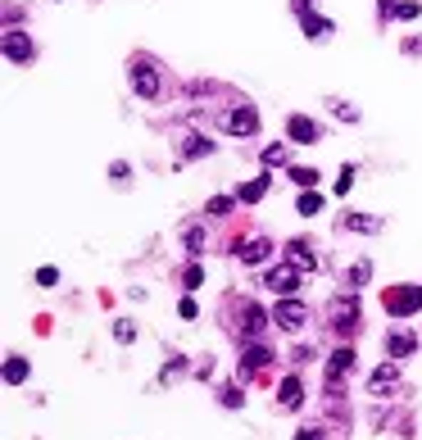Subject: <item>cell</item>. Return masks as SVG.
<instances>
[{"instance_id":"cell-12","label":"cell","mask_w":422,"mask_h":440,"mask_svg":"<svg viewBox=\"0 0 422 440\" xmlns=\"http://www.w3.org/2000/svg\"><path fill=\"white\" fill-rule=\"evenodd\" d=\"M287 259H291V268H300V273H314V268H318L314 250H309L304 241H291V246H287Z\"/></svg>"},{"instance_id":"cell-9","label":"cell","mask_w":422,"mask_h":440,"mask_svg":"<svg viewBox=\"0 0 422 440\" xmlns=\"http://www.w3.org/2000/svg\"><path fill=\"white\" fill-rule=\"evenodd\" d=\"M354 359H359V354H354L350 345H341V350H336V354L327 359V386H331V390H336V386L345 382V377L354 372Z\"/></svg>"},{"instance_id":"cell-35","label":"cell","mask_w":422,"mask_h":440,"mask_svg":"<svg viewBox=\"0 0 422 440\" xmlns=\"http://www.w3.org/2000/svg\"><path fill=\"white\" fill-rule=\"evenodd\" d=\"M222 404L237 409V404H241V390H237V386H227V390H222Z\"/></svg>"},{"instance_id":"cell-13","label":"cell","mask_w":422,"mask_h":440,"mask_svg":"<svg viewBox=\"0 0 422 440\" xmlns=\"http://www.w3.org/2000/svg\"><path fill=\"white\" fill-rule=\"evenodd\" d=\"M300 28H304L309 41H327V36H331V19H322V14H304V19H300Z\"/></svg>"},{"instance_id":"cell-34","label":"cell","mask_w":422,"mask_h":440,"mask_svg":"<svg viewBox=\"0 0 422 440\" xmlns=\"http://www.w3.org/2000/svg\"><path fill=\"white\" fill-rule=\"evenodd\" d=\"M128 173H132V168L123 164V159H114V164H109V177H114V182H128Z\"/></svg>"},{"instance_id":"cell-30","label":"cell","mask_w":422,"mask_h":440,"mask_svg":"<svg viewBox=\"0 0 422 440\" xmlns=\"http://www.w3.org/2000/svg\"><path fill=\"white\" fill-rule=\"evenodd\" d=\"M331 114L345 118V123H354V118H359V109H354V105H345V100H331Z\"/></svg>"},{"instance_id":"cell-38","label":"cell","mask_w":422,"mask_h":440,"mask_svg":"<svg viewBox=\"0 0 422 440\" xmlns=\"http://www.w3.org/2000/svg\"><path fill=\"white\" fill-rule=\"evenodd\" d=\"M291 9H295L300 19H304V14H314V9H309V0H291Z\"/></svg>"},{"instance_id":"cell-23","label":"cell","mask_w":422,"mask_h":440,"mask_svg":"<svg viewBox=\"0 0 422 440\" xmlns=\"http://www.w3.org/2000/svg\"><path fill=\"white\" fill-rule=\"evenodd\" d=\"M368 277H372V263H368V259H359V263L350 268V273H345V286H350V290H359V286L368 282Z\"/></svg>"},{"instance_id":"cell-5","label":"cell","mask_w":422,"mask_h":440,"mask_svg":"<svg viewBox=\"0 0 422 440\" xmlns=\"http://www.w3.org/2000/svg\"><path fill=\"white\" fill-rule=\"evenodd\" d=\"M268 327H272V313H264L254 300H245V304H241V336H245V340H259Z\"/></svg>"},{"instance_id":"cell-37","label":"cell","mask_w":422,"mask_h":440,"mask_svg":"<svg viewBox=\"0 0 422 440\" xmlns=\"http://www.w3.org/2000/svg\"><path fill=\"white\" fill-rule=\"evenodd\" d=\"M295 440H322V431H314V426H304V431H295Z\"/></svg>"},{"instance_id":"cell-27","label":"cell","mask_w":422,"mask_h":440,"mask_svg":"<svg viewBox=\"0 0 422 440\" xmlns=\"http://www.w3.org/2000/svg\"><path fill=\"white\" fill-rule=\"evenodd\" d=\"M264 168H287V145H268V150H264Z\"/></svg>"},{"instance_id":"cell-11","label":"cell","mask_w":422,"mask_h":440,"mask_svg":"<svg viewBox=\"0 0 422 440\" xmlns=\"http://www.w3.org/2000/svg\"><path fill=\"white\" fill-rule=\"evenodd\" d=\"M241 254V263H264L268 254H272V241L268 236H254V241H245V246H237Z\"/></svg>"},{"instance_id":"cell-7","label":"cell","mask_w":422,"mask_h":440,"mask_svg":"<svg viewBox=\"0 0 422 440\" xmlns=\"http://www.w3.org/2000/svg\"><path fill=\"white\" fill-rule=\"evenodd\" d=\"M287 137H291L295 145H318V141H322V123H314L309 114H291V118H287Z\"/></svg>"},{"instance_id":"cell-25","label":"cell","mask_w":422,"mask_h":440,"mask_svg":"<svg viewBox=\"0 0 422 440\" xmlns=\"http://www.w3.org/2000/svg\"><path fill=\"white\" fill-rule=\"evenodd\" d=\"M291 182L300 191H309V187H318V168H291Z\"/></svg>"},{"instance_id":"cell-8","label":"cell","mask_w":422,"mask_h":440,"mask_svg":"<svg viewBox=\"0 0 422 440\" xmlns=\"http://www.w3.org/2000/svg\"><path fill=\"white\" fill-rule=\"evenodd\" d=\"M331 327H336L341 336L359 327V300L354 295H336V300H331Z\"/></svg>"},{"instance_id":"cell-20","label":"cell","mask_w":422,"mask_h":440,"mask_svg":"<svg viewBox=\"0 0 422 440\" xmlns=\"http://www.w3.org/2000/svg\"><path fill=\"white\" fill-rule=\"evenodd\" d=\"M386 386H395V363H381V368L368 377V390H372V395H381Z\"/></svg>"},{"instance_id":"cell-17","label":"cell","mask_w":422,"mask_h":440,"mask_svg":"<svg viewBox=\"0 0 422 440\" xmlns=\"http://www.w3.org/2000/svg\"><path fill=\"white\" fill-rule=\"evenodd\" d=\"M295 214H300V218H314V214H322V195H318V187L300 191V200H295Z\"/></svg>"},{"instance_id":"cell-26","label":"cell","mask_w":422,"mask_h":440,"mask_svg":"<svg viewBox=\"0 0 422 440\" xmlns=\"http://www.w3.org/2000/svg\"><path fill=\"white\" fill-rule=\"evenodd\" d=\"M186 250H191V259H200V254H205V231L200 227H186Z\"/></svg>"},{"instance_id":"cell-36","label":"cell","mask_w":422,"mask_h":440,"mask_svg":"<svg viewBox=\"0 0 422 440\" xmlns=\"http://www.w3.org/2000/svg\"><path fill=\"white\" fill-rule=\"evenodd\" d=\"M177 313H182V318H195V313H200V309H195V300H191V295H186V300L177 304Z\"/></svg>"},{"instance_id":"cell-19","label":"cell","mask_w":422,"mask_h":440,"mask_svg":"<svg viewBox=\"0 0 422 440\" xmlns=\"http://www.w3.org/2000/svg\"><path fill=\"white\" fill-rule=\"evenodd\" d=\"M182 154H186V159L214 154V141H209V137H200V132H191V137H186V145H182Z\"/></svg>"},{"instance_id":"cell-24","label":"cell","mask_w":422,"mask_h":440,"mask_svg":"<svg viewBox=\"0 0 422 440\" xmlns=\"http://www.w3.org/2000/svg\"><path fill=\"white\" fill-rule=\"evenodd\" d=\"M232 204H237V195H214V200L205 204V214L209 218H222V214H232Z\"/></svg>"},{"instance_id":"cell-6","label":"cell","mask_w":422,"mask_h":440,"mask_svg":"<svg viewBox=\"0 0 422 440\" xmlns=\"http://www.w3.org/2000/svg\"><path fill=\"white\" fill-rule=\"evenodd\" d=\"M264 286L272 290V295H295V286H300V268H291V263L268 268V273H264Z\"/></svg>"},{"instance_id":"cell-33","label":"cell","mask_w":422,"mask_h":440,"mask_svg":"<svg viewBox=\"0 0 422 440\" xmlns=\"http://www.w3.org/2000/svg\"><path fill=\"white\" fill-rule=\"evenodd\" d=\"M114 340H123V345L136 340V327H132V323H114Z\"/></svg>"},{"instance_id":"cell-3","label":"cell","mask_w":422,"mask_h":440,"mask_svg":"<svg viewBox=\"0 0 422 440\" xmlns=\"http://www.w3.org/2000/svg\"><path fill=\"white\" fill-rule=\"evenodd\" d=\"M272 323L282 327V332H300V327L309 323V309L300 300H291V295H282L277 300V309H272Z\"/></svg>"},{"instance_id":"cell-28","label":"cell","mask_w":422,"mask_h":440,"mask_svg":"<svg viewBox=\"0 0 422 440\" xmlns=\"http://www.w3.org/2000/svg\"><path fill=\"white\" fill-rule=\"evenodd\" d=\"M182 282H186V290H195V286L205 282V268H200V263H191V268L182 273Z\"/></svg>"},{"instance_id":"cell-1","label":"cell","mask_w":422,"mask_h":440,"mask_svg":"<svg viewBox=\"0 0 422 440\" xmlns=\"http://www.w3.org/2000/svg\"><path fill=\"white\" fill-rule=\"evenodd\" d=\"M381 309H386L391 318H413L422 313V286H391L386 295H381Z\"/></svg>"},{"instance_id":"cell-22","label":"cell","mask_w":422,"mask_h":440,"mask_svg":"<svg viewBox=\"0 0 422 440\" xmlns=\"http://www.w3.org/2000/svg\"><path fill=\"white\" fill-rule=\"evenodd\" d=\"M5 382H9V386L28 382V359H19V354H9V359H5Z\"/></svg>"},{"instance_id":"cell-29","label":"cell","mask_w":422,"mask_h":440,"mask_svg":"<svg viewBox=\"0 0 422 440\" xmlns=\"http://www.w3.org/2000/svg\"><path fill=\"white\" fill-rule=\"evenodd\" d=\"M395 19H400V23L418 19V0H400V5H395Z\"/></svg>"},{"instance_id":"cell-32","label":"cell","mask_w":422,"mask_h":440,"mask_svg":"<svg viewBox=\"0 0 422 440\" xmlns=\"http://www.w3.org/2000/svg\"><path fill=\"white\" fill-rule=\"evenodd\" d=\"M59 282V273H55V268H36V286H46V290H51Z\"/></svg>"},{"instance_id":"cell-4","label":"cell","mask_w":422,"mask_h":440,"mask_svg":"<svg viewBox=\"0 0 422 440\" xmlns=\"http://www.w3.org/2000/svg\"><path fill=\"white\" fill-rule=\"evenodd\" d=\"M128 82H132V91L141 95V100H155L159 95V73H155V64H145V59H136L128 68Z\"/></svg>"},{"instance_id":"cell-39","label":"cell","mask_w":422,"mask_h":440,"mask_svg":"<svg viewBox=\"0 0 422 440\" xmlns=\"http://www.w3.org/2000/svg\"><path fill=\"white\" fill-rule=\"evenodd\" d=\"M381 5V14H395V0H377Z\"/></svg>"},{"instance_id":"cell-21","label":"cell","mask_w":422,"mask_h":440,"mask_svg":"<svg viewBox=\"0 0 422 440\" xmlns=\"http://www.w3.org/2000/svg\"><path fill=\"white\" fill-rule=\"evenodd\" d=\"M341 227H350V231H381V218H368V214H345V218H341Z\"/></svg>"},{"instance_id":"cell-14","label":"cell","mask_w":422,"mask_h":440,"mask_svg":"<svg viewBox=\"0 0 422 440\" xmlns=\"http://www.w3.org/2000/svg\"><path fill=\"white\" fill-rule=\"evenodd\" d=\"M268 187H272V177H254V182H245V187H237V200L241 204H259L268 195Z\"/></svg>"},{"instance_id":"cell-18","label":"cell","mask_w":422,"mask_h":440,"mask_svg":"<svg viewBox=\"0 0 422 440\" xmlns=\"http://www.w3.org/2000/svg\"><path fill=\"white\" fill-rule=\"evenodd\" d=\"M304 404V386H300V377H287L282 382V409H300Z\"/></svg>"},{"instance_id":"cell-2","label":"cell","mask_w":422,"mask_h":440,"mask_svg":"<svg viewBox=\"0 0 422 440\" xmlns=\"http://www.w3.org/2000/svg\"><path fill=\"white\" fill-rule=\"evenodd\" d=\"M222 127H227L232 137H254V132H259V109H254V105L227 109V114H222Z\"/></svg>"},{"instance_id":"cell-15","label":"cell","mask_w":422,"mask_h":440,"mask_svg":"<svg viewBox=\"0 0 422 440\" xmlns=\"http://www.w3.org/2000/svg\"><path fill=\"white\" fill-rule=\"evenodd\" d=\"M413 350H418V340L408 336V332H391L386 336V354H391V359H408Z\"/></svg>"},{"instance_id":"cell-16","label":"cell","mask_w":422,"mask_h":440,"mask_svg":"<svg viewBox=\"0 0 422 440\" xmlns=\"http://www.w3.org/2000/svg\"><path fill=\"white\" fill-rule=\"evenodd\" d=\"M272 363V354L264 350V345H250V350H241V368L245 372H259V368H268Z\"/></svg>"},{"instance_id":"cell-10","label":"cell","mask_w":422,"mask_h":440,"mask_svg":"<svg viewBox=\"0 0 422 440\" xmlns=\"http://www.w3.org/2000/svg\"><path fill=\"white\" fill-rule=\"evenodd\" d=\"M5 59H9V64H28V59H32V41L23 32H5Z\"/></svg>"},{"instance_id":"cell-31","label":"cell","mask_w":422,"mask_h":440,"mask_svg":"<svg viewBox=\"0 0 422 440\" xmlns=\"http://www.w3.org/2000/svg\"><path fill=\"white\" fill-rule=\"evenodd\" d=\"M350 187H354V164H345V168H341V177H336V195H345Z\"/></svg>"}]
</instances>
